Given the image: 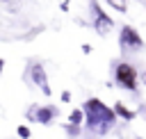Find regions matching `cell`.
Listing matches in <instances>:
<instances>
[{
  "label": "cell",
  "instance_id": "cell-1",
  "mask_svg": "<svg viewBox=\"0 0 146 139\" xmlns=\"http://www.w3.org/2000/svg\"><path fill=\"white\" fill-rule=\"evenodd\" d=\"M82 114H84V121H87V128L96 134H105L112 125H114V109H110L100 98H89L82 107Z\"/></svg>",
  "mask_w": 146,
  "mask_h": 139
},
{
  "label": "cell",
  "instance_id": "cell-2",
  "mask_svg": "<svg viewBox=\"0 0 146 139\" xmlns=\"http://www.w3.org/2000/svg\"><path fill=\"white\" fill-rule=\"evenodd\" d=\"M114 77H116V82H119L123 89H128V91H132V89L137 87V71H135V66L128 64V62H121V64L114 68Z\"/></svg>",
  "mask_w": 146,
  "mask_h": 139
},
{
  "label": "cell",
  "instance_id": "cell-3",
  "mask_svg": "<svg viewBox=\"0 0 146 139\" xmlns=\"http://www.w3.org/2000/svg\"><path fill=\"white\" fill-rule=\"evenodd\" d=\"M91 9H94V27H96V32H98V34H107V32H112L114 21L98 7L96 0H91Z\"/></svg>",
  "mask_w": 146,
  "mask_h": 139
},
{
  "label": "cell",
  "instance_id": "cell-4",
  "mask_svg": "<svg viewBox=\"0 0 146 139\" xmlns=\"http://www.w3.org/2000/svg\"><path fill=\"white\" fill-rule=\"evenodd\" d=\"M119 41H121L123 48H141V46H144V39H141V36L137 34V30L130 27V25H123V27H121Z\"/></svg>",
  "mask_w": 146,
  "mask_h": 139
},
{
  "label": "cell",
  "instance_id": "cell-5",
  "mask_svg": "<svg viewBox=\"0 0 146 139\" xmlns=\"http://www.w3.org/2000/svg\"><path fill=\"white\" fill-rule=\"evenodd\" d=\"M30 77H32V82L48 96L50 93V84H48V77H46V68L39 64V62H34L32 66H30Z\"/></svg>",
  "mask_w": 146,
  "mask_h": 139
},
{
  "label": "cell",
  "instance_id": "cell-6",
  "mask_svg": "<svg viewBox=\"0 0 146 139\" xmlns=\"http://www.w3.org/2000/svg\"><path fill=\"white\" fill-rule=\"evenodd\" d=\"M55 116H57V107H52V105H48V107H39V112L34 114V118H36L39 123H43V125H48Z\"/></svg>",
  "mask_w": 146,
  "mask_h": 139
},
{
  "label": "cell",
  "instance_id": "cell-7",
  "mask_svg": "<svg viewBox=\"0 0 146 139\" xmlns=\"http://www.w3.org/2000/svg\"><path fill=\"white\" fill-rule=\"evenodd\" d=\"M114 114H116V116H121V118H125V121H132V118H135V112H132V109H128L123 103H116V105H114Z\"/></svg>",
  "mask_w": 146,
  "mask_h": 139
},
{
  "label": "cell",
  "instance_id": "cell-8",
  "mask_svg": "<svg viewBox=\"0 0 146 139\" xmlns=\"http://www.w3.org/2000/svg\"><path fill=\"white\" fill-rule=\"evenodd\" d=\"M82 118H84L82 109H73V112L68 114V123H71V125H82Z\"/></svg>",
  "mask_w": 146,
  "mask_h": 139
},
{
  "label": "cell",
  "instance_id": "cell-9",
  "mask_svg": "<svg viewBox=\"0 0 146 139\" xmlns=\"http://www.w3.org/2000/svg\"><path fill=\"white\" fill-rule=\"evenodd\" d=\"M107 2H110L114 9H119L121 14H123V11H125V7H128V2H125V0H107Z\"/></svg>",
  "mask_w": 146,
  "mask_h": 139
},
{
  "label": "cell",
  "instance_id": "cell-10",
  "mask_svg": "<svg viewBox=\"0 0 146 139\" xmlns=\"http://www.w3.org/2000/svg\"><path fill=\"white\" fill-rule=\"evenodd\" d=\"M16 132H18V137H21V139H30V137H32V132H30V128H27V125H18V130H16Z\"/></svg>",
  "mask_w": 146,
  "mask_h": 139
},
{
  "label": "cell",
  "instance_id": "cell-11",
  "mask_svg": "<svg viewBox=\"0 0 146 139\" xmlns=\"http://www.w3.org/2000/svg\"><path fill=\"white\" fill-rule=\"evenodd\" d=\"M62 100H64V103H68V100H71V93H68V91H64V93H62Z\"/></svg>",
  "mask_w": 146,
  "mask_h": 139
},
{
  "label": "cell",
  "instance_id": "cell-12",
  "mask_svg": "<svg viewBox=\"0 0 146 139\" xmlns=\"http://www.w3.org/2000/svg\"><path fill=\"white\" fill-rule=\"evenodd\" d=\"M2 68H5V59H0V73H2Z\"/></svg>",
  "mask_w": 146,
  "mask_h": 139
},
{
  "label": "cell",
  "instance_id": "cell-13",
  "mask_svg": "<svg viewBox=\"0 0 146 139\" xmlns=\"http://www.w3.org/2000/svg\"><path fill=\"white\" fill-rule=\"evenodd\" d=\"M141 80H144V84H146V71H144V75H141Z\"/></svg>",
  "mask_w": 146,
  "mask_h": 139
}]
</instances>
